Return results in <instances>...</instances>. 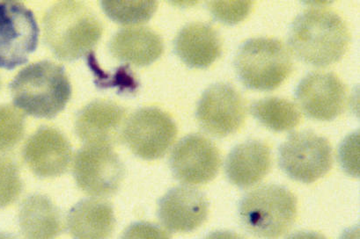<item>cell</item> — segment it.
<instances>
[{
    "mask_svg": "<svg viewBox=\"0 0 360 239\" xmlns=\"http://www.w3.org/2000/svg\"><path fill=\"white\" fill-rule=\"evenodd\" d=\"M351 38L349 25L341 14L317 5L302 11L292 20L288 44L303 62L326 66L345 55Z\"/></svg>",
    "mask_w": 360,
    "mask_h": 239,
    "instance_id": "cell-1",
    "label": "cell"
},
{
    "mask_svg": "<svg viewBox=\"0 0 360 239\" xmlns=\"http://www.w3.org/2000/svg\"><path fill=\"white\" fill-rule=\"evenodd\" d=\"M44 40L58 58L75 61L96 47L103 25L90 7L80 1H61L44 18Z\"/></svg>",
    "mask_w": 360,
    "mask_h": 239,
    "instance_id": "cell-2",
    "label": "cell"
},
{
    "mask_svg": "<svg viewBox=\"0 0 360 239\" xmlns=\"http://www.w3.org/2000/svg\"><path fill=\"white\" fill-rule=\"evenodd\" d=\"M9 88L15 107L37 118L56 117L72 95L64 67L46 60L20 70Z\"/></svg>",
    "mask_w": 360,
    "mask_h": 239,
    "instance_id": "cell-3",
    "label": "cell"
},
{
    "mask_svg": "<svg viewBox=\"0 0 360 239\" xmlns=\"http://www.w3.org/2000/svg\"><path fill=\"white\" fill-rule=\"evenodd\" d=\"M298 200L284 186H259L243 196L238 214L243 227L261 239H278L295 224Z\"/></svg>",
    "mask_w": 360,
    "mask_h": 239,
    "instance_id": "cell-4",
    "label": "cell"
},
{
    "mask_svg": "<svg viewBox=\"0 0 360 239\" xmlns=\"http://www.w3.org/2000/svg\"><path fill=\"white\" fill-rule=\"evenodd\" d=\"M233 65L247 87L272 90L281 86L292 73L293 59L281 39L256 37L247 39L239 46Z\"/></svg>",
    "mask_w": 360,
    "mask_h": 239,
    "instance_id": "cell-5",
    "label": "cell"
},
{
    "mask_svg": "<svg viewBox=\"0 0 360 239\" xmlns=\"http://www.w3.org/2000/svg\"><path fill=\"white\" fill-rule=\"evenodd\" d=\"M278 163L290 178L309 184L330 172L333 150L326 137L313 130H300L290 134L279 147Z\"/></svg>",
    "mask_w": 360,
    "mask_h": 239,
    "instance_id": "cell-6",
    "label": "cell"
},
{
    "mask_svg": "<svg viewBox=\"0 0 360 239\" xmlns=\"http://www.w3.org/2000/svg\"><path fill=\"white\" fill-rule=\"evenodd\" d=\"M39 33L32 11L20 2L0 1V68L26 63L36 51Z\"/></svg>",
    "mask_w": 360,
    "mask_h": 239,
    "instance_id": "cell-7",
    "label": "cell"
},
{
    "mask_svg": "<svg viewBox=\"0 0 360 239\" xmlns=\"http://www.w3.org/2000/svg\"><path fill=\"white\" fill-rule=\"evenodd\" d=\"M176 135V123L169 112L151 107L139 109L127 119L122 137L136 156L155 160L167 153Z\"/></svg>",
    "mask_w": 360,
    "mask_h": 239,
    "instance_id": "cell-8",
    "label": "cell"
},
{
    "mask_svg": "<svg viewBox=\"0 0 360 239\" xmlns=\"http://www.w3.org/2000/svg\"><path fill=\"white\" fill-rule=\"evenodd\" d=\"M73 176L84 193L94 198H105L120 188L124 168L111 146L85 144L75 155Z\"/></svg>",
    "mask_w": 360,
    "mask_h": 239,
    "instance_id": "cell-9",
    "label": "cell"
},
{
    "mask_svg": "<svg viewBox=\"0 0 360 239\" xmlns=\"http://www.w3.org/2000/svg\"><path fill=\"white\" fill-rule=\"evenodd\" d=\"M246 101L233 84L216 82L209 86L198 102L195 117L199 125L212 136L236 133L246 118Z\"/></svg>",
    "mask_w": 360,
    "mask_h": 239,
    "instance_id": "cell-10",
    "label": "cell"
},
{
    "mask_svg": "<svg viewBox=\"0 0 360 239\" xmlns=\"http://www.w3.org/2000/svg\"><path fill=\"white\" fill-rule=\"evenodd\" d=\"M169 164L178 181L188 185H202L218 174L221 155L209 137L201 133H191L174 147Z\"/></svg>",
    "mask_w": 360,
    "mask_h": 239,
    "instance_id": "cell-11",
    "label": "cell"
},
{
    "mask_svg": "<svg viewBox=\"0 0 360 239\" xmlns=\"http://www.w3.org/2000/svg\"><path fill=\"white\" fill-rule=\"evenodd\" d=\"M297 101L310 117L330 121L344 112L348 89L337 73L316 70L307 73L295 88Z\"/></svg>",
    "mask_w": 360,
    "mask_h": 239,
    "instance_id": "cell-12",
    "label": "cell"
},
{
    "mask_svg": "<svg viewBox=\"0 0 360 239\" xmlns=\"http://www.w3.org/2000/svg\"><path fill=\"white\" fill-rule=\"evenodd\" d=\"M209 200L200 189L174 186L159 200L158 217L167 231L188 233L202 226L209 216Z\"/></svg>",
    "mask_w": 360,
    "mask_h": 239,
    "instance_id": "cell-13",
    "label": "cell"
},
{
    "mask_svg": "<svg viewBox=\"0 0 360 239\" xmlns=\"http://www.w3.org/2000/svg\"><path fill=\"white\" fill-rule=\"evenodd\" d=\"M72 147L64 134L52 127H41L27 141L23 158L38 178L64 174L72 162Z\"/></svg>",
    "mask_w": 360,
    "mask_h": 239,
    "instance_id": "cell-14",
    "label": "cell"
},
{
    "mask_svg": "<svg viewBox=\"0 0 360 239\" xmlns=\"http://www.w3.org/2000/svg\"><path fill=\"white\" fill-rule=\"evenodd\" d=\"M127 112L120 105L107 101L92 102L80 110L75 132L85 144L113 146L122 137Z\"/></svg>",
    "mask_w": 360,
    "mask_h": 239,
    "instance_id": "cell-15",
    "label": "cell"
},
{
    "mask_svg": "<svg viewBox=\"0 0 360 239\" xmlns=\"http://www.w3.org/2000/svg\"><path fill=\"white\" fill-rule=\"evenodd\" d=\"M271 148L261 139H249L237 144L227 155L225 172L231 183L240 188L257 185L270 172Z\"/></svg>",
    "mask_w": 360,
    "mask_h": 239,
    "instance_id": "cell-16",
    "label": "cell"
},
{
    "mask_svg": "<svg viewBox=\"0 0 360 239\" xmlns=\"http://www.w3.org/2000/svg\"><path fill=\"white\" fill-rule=\"evenodd\" d=\"M176 54L188 66L205 68L223 52V39L212 23L191 21L181 28L174 41Z\"/></svg>",
    "mask_w": 360,
    "mask_h": 239,
    "instance_id": "cell-17",
    "label": "cell"
},
{
    "mask_svg": "<svg viewBox=\"0 0 360 239\" xmlns=\"http://www.w3.org/2000/svg\"><path fill=\"white\" fill-rule=\"evenodd\" d=\"M66 224L73 239H108L115 225L113 207L94 197L80 200L69 211Z\"/></svg>",
    "mask_w": 360,
    "mask_h": 239,
    "instance_id": "cell-18",
    "label": "cell"
},
{
    "mask_svg": "<svg viewBox=\"0 0 360 239\" xmlns=\"http://www.w3.org/2000/svg\"><path fill=\"white\" fill-rule=\"evenodd\" d=\"M108 49L120 61L142 67L151 65L162 56L164 42L159 34L148 27H131L119 30Z\"/></svg>",
    "mask_w": 360,
    "mask_h": 239,
    "instance_id": "cell-19",
    "label": "cell"
},
{
    "mask_svg": "<svg viewBox=\"0 0 360 239\" xmlns=\"http://www.w3.org/2000/svg\"><path fill=\"white\" fill-rule=\"evenodd\" d=\"M19 226L25 239H55L62 232L60 211L49 197L30 195L20 206Z\"/></svg>",
    "mask_w": 360,
    "mask_h": 239,
    "instance_id": "cell-20",
    "label": "cell"
},
{
    "mask_svg": "<svg viewBox=\"0 0 360 239\" xmlns=\"http://www.w3.org/2000/svg\"><path fill=\"white\" fill-rule=\"evenodd\" d=\"M250 112L262 124L274 131L295 129L302 119L298 105L281 96H267L254 101L250 105Z\"/></svg>",
    "mask_w": 360,
    "mask_h": 239,
    "instance_id": "cell-21",
    "label": "cell"
},
{
    "mask_svg": "<svg viewBox=\"0 0 360 239\" xmlns=\"http://www.w3.org/2000/svg\"><path fill=\"white\" fill-rule=\"evenodd\" d=\"M101 7L108 17L115 22L138 25L146 22L156 12L155 1H103Z\"/></svg>",
    "mask_w": 360,
    "mask_h": 239,
    "instance_id": "cell-22",
    "label": "cell"
},
{
    "mask_svg": "<svg viewBox=\"0 0 360 239\" xmlns=\"http://www.w3.org/2000/svg\"><path fill=\"white\" fill-rule=\"evenodd\" d=\"M25 116L15 107L0 105V153L13 149L25 133Z\"/></svg>",
    "mask_w": 360,
    "mask_h": 239,
    "instance_id": "cell-23",
    "label": "cell"
},
{
    "mask_svg": "<svg viewBox=\"0 0 360 239\" xmlns=\"http://www.w3.org/2000/svg\"><path fill=\"white\" fill-rule=\"evenodd\" d=\"M22 191L18 165L8 157H0V209L11 205Z\"/></svg>",
    "mask_w": 360,
    "mask_h": 239,
    "instance_id": "cell-24",
    "label": "cell"
},
{
    "mask_svg": "<svg viewBox=\"0 0 360 239\" xmlns=\"http://www.w3.org/2000/svg\"><path fill=\"white\" fill-rule=\"evenodd\" d=\"M210 12L222 22L234 24L245 19L252 9V1H208Z\"/></svg>",
    "mask_w": 360,
    "mask_h": 239,
    "instance_id": "cell-25",
    "label": "cell"
},
{
    "mask_svg": "<svg viewBox=\"0 0 360 239\" xmlns=\"http://www.w3.org/2000/svg\"><path fill=\"white\" fill-rule=\"evenodd\" d=\"M121 239H171L166 231L158 225L138 221L130 225L122 235Z\"/></svg>",
    "mask_w": 360,
    "mask_h": 239,
    "instance_id": "cell-26",
    "label": "cell"
},
{
    "mask_svg": "<svg viewBox=\"0 0 360 239\" xmlns=\"http://www.w3.org/2000/svg\"><path fill=\"white\" fill-rule=\"evenodd\" d=\"M352 135L349 136L344 141V143H342L340 150L341 163L345 170L351 172L352 174L358 175V172L353 167V160H352L353 155L358 153V148H356L354 151L352 150V147L353 143H352ZM354 156L358 157V155H354Z\"/></svg>",
    "mask_w": 360,
    "mask_h": 239,
    "instance_id": "cell-27",
    "label": "cell"
},
{
    "mask_svg": "<svg viewBox=\"0 0 360 239\" xmlns=\"http://www.w3.org/2000/svg\"><path fill=\"white\" fill-rule=\"evenodd\" d=\"M204 239H243L236 232L230 231H216L206 235Z\"/></svg>",
    "mask_w": 360,
    "mask_h": 239,
    "instance_id": "cell-28",
    "label": "cell"
},
{
    "mask_svg": "<svg viewBox=\"0 0 360 239\" xmlns=\"http://www.w3.org/2000/svg\"><path fill=\"white\" fill-rule=\"evenodd\" d=\"M286 239H327L323 234L314 231H298Z\"/></svg>",
    "mask_w": 360,
    "mask_h": 239,
    "instance_id": "cell-29",
    "label": "cell"
},
{
    "mask_svg": "<svg viewBox=\"0 0 360 239\" xmlns=\"http://www.w3.org/2000/svg\"><path fill=\"white\" fill-rule=\"evenodd\" d=\"M0 239H18L13 234L6 233V232H0Z\"/></svg>",
    "mask_w": 360,
    "mask_h": 239,
    "instance_id": "cell-30",
    "label": "cell"
}]
</instances>
